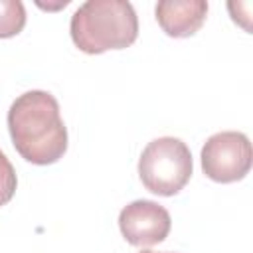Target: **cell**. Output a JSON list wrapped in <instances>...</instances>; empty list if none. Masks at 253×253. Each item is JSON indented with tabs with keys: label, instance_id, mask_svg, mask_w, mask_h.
<instances>
[{
	"label": "cell",
	"instance_id": "1",
	"mask_svg": "<svg viewBox=\"0 0 253 253\" xmlns=\"http://www.w3.org/2000/svg\"><path fill=\"white\" fill-rule=\"evenodd\" d=\"M8 130L18 154L38 166L57 162L67 150L59 103L47 91H26L8 111Z\"/></svg>",
	"mask_w": 253,
	"mask_h": 253
},
{
	"label": "cell",
	"instance_id": "2",
	"mask_svg": "<svg viewBox=\"0 0 253 253\" xmlns=\"http://www.w3.org/2000/svg\"><path fill=\"white\" fill-rule=\"evenodd\" d=\"M73 43L89 55L109 49H125L138 36V18L126 0H87L69 24Z\"/></svg>",
	"mask_w": 253,
	"mask_h": 253
},
{
	"label": "cell",
	"instance_id": "3",
	"mask_svg": "<svg viewBox=\"0 0 253 253\" xmlns=\"http://www.w3.org/2000/svg\"><path fill=\"white\" fill-rule=\"evenodd\" d=\"M192 152L180 138L160 136L146 144L138 158V176L156 196H176L192 178Z\"/></svg>",
	"mask_w": 253,
	"mask_h": 253
},
{
	"label": "cell",
	"instance_id": "4",
	"mask_svg": "<svg viewBox=\"0 0 253 253\" xmlns=\"http://www.w3.org/2000/svg\"><path fill=\"white\" fill-rule=\"evenodd\" d=\"M251 142L237 130L215 132L202 148V170L210 180L219 184H231L245 178L251 170Z\"/></svg>",
	"mask_w": 253,
	"mask_h": 253
},
{
	"label": "cell",
	"instance_id": "5",
	"mask_svg": "<svg viewBox=\"0 0 253 253\" xmlns=\"http://www.w3.org/2000/svg\"><path fill=\"white\" fill-rule=\"evenodd\" d=\"M119 227L130 245L150 247L168 237L172 219L164 206L152 200H134L121 210Z\"/></svg>",
	"mask_w": 253,
	"mask_h": 253
},
{
	"label": "cell",
	"instance_id": "6",
	"mask_svg": "<svg viewBox=\"0 0 253 253\" xmlns=\"http://www.w3.org/2000/svg\"><path fill=\"white\" fill-rule=\"evenodd\" d=\"M156 22L170 38L194 36L208 16L206 0H162L154 8Z\"/></svg>",
	"mask_w": 253,
	"mask_h": 253
},
{
	"label": "cell",
	"instance_id": "7",
	"mask_svg": "<svg viewBox=\"0 0 253 253\" xmlns=\"http://www.w3.org/2000/svg\"><path fill=\"white\" fill-rule=\"evenodd\" d=\"M26 26V8L20 0H0V38H14Z\"/></svg>",
	"mask_w": 253,
	"mask_h": 253
},
{
	"label": "cell",
	"instance_id": "8",
	"mask_svg": "<svg viewBox=\"0 0 253 253\" xmlns=\"http://www.w3.org/2000/svg\"><path fill=\"white\" fill-rule=\"evenodd\" d=\"M18 178L12 162L6 158V154L0 150V206H6L16 192Z\"/></svg>",
	"mask_w": 253,
	"mask_h": 253
},
{
	"label": "cell",
	"instance_id": "9",
	"mask_svg": "<svg viewBox=\"0 0 253 253\" xmlns=\"http://www.w3.org/2000/svg\"><path fill=\"white\" fill-rule=\"evenodd\" d=\"M140 253H158V251H150V249H146V251H140Z\"/></svg>",
	"mask_w": 253,
	"mask_h": 253
}]
</instances>
